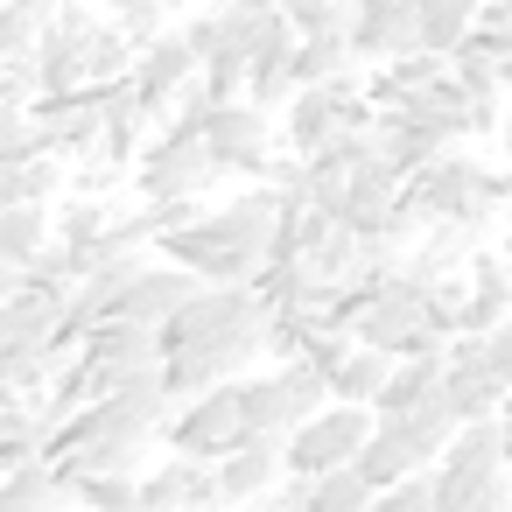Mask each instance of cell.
I'll return each instance as SVG.
<instances>
[{"label": "cell", "instance_id": "obj_1", "mask_svg": "<svg viewBox=\"0 0 512 512\" xmlns=\"http://www.w3.org/2000/svg\"><path fill=\"white\" fill-rule=\"evenodd\" d=\"M288 204H295V197H281L274 183H253V190L225 197L218 211H204V218L162 232L155 253L176 260V267H190L204 288H253L260 267H267V246H274V232H281V218H288Z\"/></svg>", "mask_w": 512, "mask_h": 512}, {"label": "cell", "instance_id": "obj_2", "mask_svg": "<svg viewBox=\"0 0 512 512\" xmlns=\"http://www.w3.org/2000/svg\"><path fill=\"white\" fill-rule=\"evenodd\" d=\"M225 183V169H218V155L204 148V127H190V120H162V134L134 155V190H141V204H183V197H211Z\"/></svg>", "mask_w": 512, "mask_h": 512}, {"label": "cell", "instance_id": "obj_3", "mask_svg": "<svg viewBox=\"0 0 512 512\" xmlns=\"http://www.w3.org/2000/svg\"><path fill=\"white\" fill-rule=\"evenodd\" d=\"M351 344H372V351H386V358L442 351L449 337H442L435 316H428V281H414V274L400 267V274H386L379 288H365L358 323H351Z\"/></svg>", "mask_w": 512, "mask_h": 512}, {"label": "cell", "instance_id": "obj_4", "mask_svg": "<svg viewBox=\"0 0 512 512\" xmlns=\"http://www.w3.org/2000/svg\"><path fill=\"white\" fill-rule=\"evenodd\" d=\"M351 127H372V99L358 78H337V85H302L288 106H281V148L288 155H316L330 148L337 134Z\"/></svg>", "mask_w": 512, "mask_h": 512}, {"label": "cell", "instance_id": "obj_5", "mask_svg": "<svg viewBox=\"0 0 512 512\" xmlns=\"http://www.w3.org/2000/svg\"><path fill=\"white\" fill-rule=\"evenodd\" d=\"M162 442H169V456H197V463L232 456V449L246 442V386H239V379H225V386H211V393H197V400L169 407Z\"/></svg>", "mask_w": 512, "mask_h": 512}, {"label": "cell", "instance_id": "obj_6", "mask_svg": "<svg viewBox=\"0 0 512 512\" xmlns=\"http://www.w3.org/2000/svg\"><path fill=\"white\" fill-rule=\"evenodd\" d=\"M372 407H351V400H330L323 414H309L288 442H281V463L295 470V477H323V470H344V463H358V449H365V435H372Z\"/></svg>", "mask_w": 512, "mask_h": 512}, {"label": "cell", "instance_id": "obj_7", "mask_svg": "<svg viewBox=\"0 0 512 512\" xmlns=\"http://www.w3.org/2000/svg\"><path fill=\"white\" fill-rule=\"evenodd\" d=\"M512 463H505V442H498V421H463L449 435V449L435 456V512H456L463 498H477L484 484H498Z\"/></svg>", "mask_w": 512, "mask_h": 512}, {"label": "cell", "instance_id": "obj_8", "mask_svg": "<svg viewBox=\"0 0 512 512\" xmlns=\"http://www.w3.org/2000/svg\"><path fill=\"white\" fill-rule=\"evenodd\" d=\"M274 141H281V127H274L253 99H225V106H211V113H204V148L218 155V169H225V176L260 183V176H267V162H274Z\"/></svg>", "mask_w": 512, "mask_h": 512}, {"label": "cell", "instance_id": "obj_9", "mask_svg": "<svg viewBox=\"0 0 512 512\" xmlns=\"http://www.w3.org/2000/svg\"><path fill=\"white\" fill-rule=\"evenodd\" d=\"M36 134L50 155L64 162H99V134H106V85H78V92H43L29 99Z\"/></svg>", "mask_w": 512, "mask_h": 512}, {"label": "cell", "instance_id": "obj_10", "mask_svg": "<svg viewBox=\"0 0 512 512\" xmlns=\"http://www.w3.org/2000/svg\"><path fill=\"white\" fill-rule=\"evenodd\" d=\"M351 57L365 71L393 64V57H414L421 50V15H414V0H351Z\"/></svg>", "mask_w": 512, "mask_h": 512}, {"label": "cell", "instance_id": "obj_11", "mask_svg": "<svg viewBox=\"0 0 512 512\" xmlns=\"http://www.w3.org/2000/svg\"><path fill=\"white\" fill-rule=\"evenodd\" d=\"M85 29H92V8H85V0H64V8L43 22V43H36V57H29L36 99H43V92H78V85H85Z\"/></svg>", "mask_w": 512, "mask_h": 512}, {"label": "cell", "instance_id": "obj_12", "mask_svg": "<svg viewBox=\"0 0 512 512\" xmlns=\"http://www.w3.org/2000/svg\"><path fill=\"white\" fill-rule=\"evenodd\" d=\"M134 92L155 106V120H169V106H176V92L197 78V50H190V36H183V22L176 29H155L141 50H134Z\"/></svg>", "mask_w": 512, "mask_h": 512}, {"label": "cell", "instance_id": "obj_13", "mask_svg": "<svg viewBox=\"0 0 512 512\" xmlns=\"http://www.w3.org/2000/svg\"><path fill=\"white\" fill-rule=\"evenodd\" d=\"M197 288H204V281H197L190 267H176V260H141V274L127 281V295H120L113 316H127V323H155V330H162Z\"/></svg>", "mask_w": 512, "mask_h": 512}, {"label": "cell", "instance_id": "obj_14", "mask_svg": "<svg viewBox=\"0 0 512 512\" xmlns=\"http://www.w3.org/2000/svg\"><path fill=\"white\" fill-rule=\"evenodd\" d=\"M141 505L155 512H218V463L197 456H169L141 477Z\"/></svg>", "mask_w": 512, "mask_h": 512}, {"label": "cell", "instance_id": "obj_15", "mask_svg": "<svg viewBox=\"0 0 512 512\" xmlns=\"http://www.w3.org/2000/svg\"><path fill=\"white\" fill-rule=\"evenodd\" d=\"M281 477H288L281 442H239L232 456H218V505H225V512H232V505H253V498H267Z\"/></svg>", "mask_w": 512, "mask_h": 512}, {"label": "cell", "instance_id": "obj_16", "mask_svg": "<svg viewBox=\"0 0 512 512\" xmlns=\"http://www.w3.org/2000/svg\"><path fill=\"white\" fill-rule=\"evenodd\" d=\"M463 281H470V302H463V330H498L505 316H512V274H505V260L491 253V246H477L470 253V267H463Z\"/></svg>", "mask_w": 512, "mask_h": 512}, {"label": "cell", "instance_id": "obj_17", "mask_svg": "<svg viewBox=\"0 0 512 512\" xmlns=\"http://www.w3.org/2000/svg\"><path fill=\"white\" fill-rule=\"evenodd\" d=\"M295 92H302V85H295V29H281L274 43H260V50L246 57V99H253L260 113H281Z\"/></svg>", "mask_w": 512, "mask_h": 512}, {"label": "cell", "instance_id": "obj_18", "mask_svg": "<svg viewBox=\"0 0 512 512\" xmlns=\"http://www.w3.org/2000/svg\"><path fill=\"white\" fill-rule=\"evenodd\" d=\"M449 78H456L470 99H505V92H512V57H505V50H491V43L470 29V36L449 50Z\"/></svg>", "mask_w": 512, "mask_h": 512}, {"label": "cell", "instance_id": "obj_19", "mask_svg": "<svg viewBox=\"0 0 512 512\" xmlns=\"http://www.w3.org/2000/svg\"><path fill=\"white\" fill-rule=\"evenodd\" d=\"M449 351V344H442ZM442 351H414V358H393V372H386V386H379V400H372V414L386 421V414H407V407H421L435 386H442Z\"/></svg>", "mask_w": 512, "mask_h": 512}, {"label": "cell", "instance_id": "obj_20", "mask_svg": "<svg viewBox=\"0 0 512 512\" xmlns=\"http://www.w3.org/2000/svg\"><path fill=\"white\" fill-rule=\"evenodd\" d=\"M57 239V218H50V204H8L0 211V260L8 267H36L43 260V246Z\"/></svg>", "mask_w": 512, "mask_h": 512}, {"label": "cell", "instance_id": "obj_21", "mask_svg": "<svg viewBox=\"0 0 512 512\" xmlns=\"http://www.w3.org/2000/svg\"><path fill=\"white\" fill-rule=\"evenodd\" d=\"M386 372H393V358L386 351H372V344H351L323 379H330V400H351V407H372L379 400V386H386Z\"/></svg>", "mask_w": 512, "mask_h": 512}, {"label": "cell", "instance_id": "obj_22", "mask_svg": "<svg viewBox=\"0 0 512 512\" xmlns=\"http://www.w3.org/2000/svg\"><path fill=\"white\" fill-rule=\"evenodd\" d=\"M134 50H141V43H134L113 15H106V22L92 15V29H85V85H113V78H127V71H134Z\"/></svg>", "mask_w": 512, "mask_h": 512}, {"label": "cell", "instance_id": "obj_23", "mask_svg": "<svg viewBox=\"0 0 512 512\" xmlns=\"http://www.w3.org/2000/svg\"><path fill=\"white\" fill-rule=\"evenodd\" d=\"M414 15H421V50L449 57V50H456V43L477 29L484 0H414Z\"/></svg>", "mask_w": 512, "mask_h": 512}, {"label": "cell", "instance_id": "obj_24", "mask_svg": "<svg viewBox=\"0 0 512 512\" xmlns=\"http://www.w3.org/2000/svg\"><path fill=\"white\" fill-rule=\"evenodd\" d=\"M365 64L351 57V36H302L295 43V85H337V78H358Z\"/></svg>", "mask_w": 512, "mask_h": 512}, {"label": "cell", "instance_id": "obj_25", "mask_svg": "<svg viewBox=\"0 0 512 512\" xmlns=\"http://www.w3.org/2000/svg\"><path fill=\"white\" fill-rule=\"evenodd\" d=\"M57 505H64V484L50 463H22L0 477V512H57Z\"/></svg>", "mask_w": 512, "mask_h": 512}, {"label": "cell", "instance_id": "obj_26", "mask_svg": "<svg viewBox=\"0 0 512 512\" xmlns=\"http://www.w3.org/2000/svg\"><path fill=\"white\" fill-rule=\"evenodd\" d=\"M71 505H78V512H134V505H141V470L71 477Z\"/></svg>", "mask_w": 512, "mask_h": 512}, {"label": "cell", "instance_id": "obj_27", "mask_svg": "<svg viewBox=\"0 0 512 512\" xmlns=\"http://www.w3.org/2000/svg\"><path fill=\"white\" fill-rule=\"evenodd\" d=\"M365 505H372V484L358 477V463L309 477V498H302V512H365Z\"/></svg>", "mask_w": 512, "mask_h": 512}, {"label": "cell", "instance_id": "obj_28", "mask_svg": "<svg viewBox=\"0 0 512 512\" xmlns=\"http://www.w3.org/2000/svg\"><path fill=\"white\" fill-rule=\"evenodd\" d=\"M43 22L50 15H36L29 0H8V8H0V64H29L36 43H43Z\"/></svg>", "mask_w": 512, "mask_h": 512}, {"label": "cell", "instance_id": "obj_29", "mask_svg": "<svg viewBox=\"0 0 512 512\" xmlns=\"http://www.w3.org/2000/svg\"><path fill=\"white\" fill-rule=\"evenodd\" d=\"M281 15H288L295 43L302 36H344L351 29V0H281Z\"/></svg>", "mask_w": 512, "mask_h": 512}, {"label": "cell", "instance_id": "obj_30", "mask_svg": "<svg viewBox=\"0 0 512 512\" xmlns=\"http://www.w3.org/2000/svg\"><path fill=\"white\" fill-rule=\"evenodd\" d=\"M106 15L134 36V43H148L155 29H176V15H183V0H106Z\"/></svg>", "mask_w": 512, "mask_h": 512}, {"label": "cell", "instance_id": "obj_31", "mask_svg": "<svg viewBox=\"0 0 512 512\" xmlns=\"http://www.w3.org/2000/svg\"><path fill=\"white\" fill-rule=\"evenodd\" d=\"M365 512H435V477H428V470H414V477H400V484L372 491V505H365Z\"/></svg>", "mask_w": 512, "mask_h": 512}, {"label": "cell", "instance_id": "obj_32", "mask_svg": "<svg viewBox=\"0 0 512 512\" xmlns=\"http://www.w3.org/2000/svg\"><path fill=\"white\" fill-rule=\"evenodd\" d=\"M484 351H491V372H498L505 393H512V316H505L498 330H484Z\"/></svg>", "mask_w": 512, "mask_h": 512}, {"label": "cell", "instance_id": "obj_33", "mask_svg": "<svg viewBox=\"0 0 512 512\" xmlns=\"http://www.w3.org/2000/svg\"><path fill=\"white\" fill-rule=\"evenodd\" d=\"M456 512H512V470H505V477H498V484H484V491H477V498H463V505H456Z\"/></svg>", "mask_w": 512, "mask_h": 512}, {"label": "cell", "instance_id": "obj_34", "mask_svg": "<svg viewBox=\"0 0 512 512\" xmlns=\"http://www.w3.org/2000/svg\"><path fill=\"white\" fill-rule=\"evenodd\" d=\"M491 421H498V442H505V463H512V393L498 400V414H491Z\"/></svg>", "mask_w": 512, "mask_h": 512}, {"label": "cell", "instance_id": "obj_35", "mask_svg": "<svg viewBox=\"0 0 512 512\" xmlns=\"http://www.w3.org/2000/svg\"><path fill=\"white\" fill-rule=\"evenodd\" d=\"M22 281H29L22 267H8V260H0V302H8V295H22Z\"/></svg>", "mask_w": 512, "mask_h": 512}, {"label": "cell", "instance_id": "obj_36", "mask_svg": "<svg viewBox=\"0 0 512 512\" xmlns=\"http://www.w3.org/2000/svg\"><path fill=\"white\" fill-rule=\"evenodd\" d=\"M498 155L512 162V99H505V120H498Z\"/></svg>", "mask_w": 512, "mask_h": 512}, {"label": "cell", "instance_id": "obj_37", "mask_svg": "<svg viewBox=\"0 0 512 512\" xmlns=\"http://www.w3.org/2000/svg\"><path fill=\"white\" fill-rule=\"evenodd\" d=\"M498 260H505V274H512V225H505V239H498Z\"/></svg>", "mask_w": 512, "mask_h": 512}, {"label": "cell", "instance_id": "obj_38", "mask_svg": "<svg viewBox=\"0 0 512 512\" xmlns=\"http://www.w3.org/2000/svg\"><path fill=\"white\" fill-rule=\"evenodd\" d=\"M29 8H36V15H57V8H64V0H29Z\"/></svg>", "mask_w": 512, "mask_h": 512}, {"label": "cell", "instance_id": "obj_39", "mask_svg": "<svg viewBox=\"0 0 512 512\" xmlns=\"http://www.w3.org/2000/svg\"><path fill=\"white\" fill-rule=\"evenodd\" d=\"M134 512H155V505H134Z\"/></svg>", "mask_w": 512, "mask_h": 512}, {"label": "cell", "instance_id": "obj_40", "mask_svg": "<svg viewBox=\"0 0 512 512\" xmlns=\"http://www.w3.org/2000/svg\"><path fill=\"white\" fill-rule=\"evenodd\" d=\"M0 211H8V197H0Z\"/></svg>", "mask_w": 512, "mask_h": 512}, {"label": "cell", "instance_id": "obj_41", "mask_svg": "<svg viewBox=\"0 0 512 512\" xmlns=\"http://www.w3.org/2000/svg\"><path fill=\"white\" fill-rule=\"evenodd\" d=\"M505 225H512V211H505Z\"/></svg>", "mask_w": 512, "mask_h": 512}, {"label": "cell", "instance_id": "obj_42", "mask_svg": "<svg viewBox=\"0 0 512 512\" xmlns=\"http://www.w3.org/2000/svg\"><path fill=\"white\" fill-rule=\"evenodd\" d=\"M0 8H8V0H0Z\"/></svg>", "mask_w": 512, "mask_h": 512}, {"label": "cell", "instance_id": "obj_43", "mask_svg": "<svg viewBox=\"0 0 512 512\" xmlns=\"http://www.w3.org/2000/svg\"><path fill=\"white\" fill-rule=\"evenodd\" d=\"M505 99H512V92H505Z\"/></svg>", "mask_w": 512, "mask_h": 512}, {"label": "cell", "instance_id": "obj_44", "mask_svg": "<svg viewBox=\"0 0 512 512\" xmlns=\"http://www.w3.org/2000/svg\"><path fill=\"white\" fill-rule=\"evenodd\" d=\"M218 512H225V505H218Z\"/></svg>", "mask_w": 512, "mask_h": 512}]
</instances>
